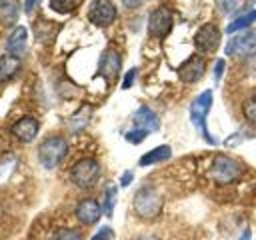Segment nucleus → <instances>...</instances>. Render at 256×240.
<instances>
[{
    "instance_id": "nucleus-20",
    "label": "nucleus",
    "mask_w": 256,
    "mask_h": 240,
    "mask_svg": "<svg viewBox=\"0 0 256 240\" xmlns=\"http://www.w3.org/2000/svg\"><path fill=\"white\" fill-rule=\"evenodd\" d=\"M114 204H116V186H108L104 190V204H102V212L108 218L114 214Z\"/></svg>"
},
{
    "instance_id": "nucleus-8",
    "label": "nucleus",
    "mask_w": 256,
    "mask_h": 240,
    "mask_svg": "<svg viewBox=\"0 0 256 240\" xmlns=\"http://www.w3.org/2000/svg\"><path fill=\"white\" fill-rule=\"evenodd\" d=\"M220 38H222V32L218 30V26L208 22L198 28V32L194 36V44L200 52H214L220 46Z\"/></svg>"
},
{
    "instance_id": "nucleus-18",
    "label": "nucleus",
    "mask_w": 256,
    "mask_h": 240,
    "mask_svg": "<svg viewBox=\"0 0 256 240\" xmlns=\"http://www.w3.org/2000/svg\"><path fill=\"white\" fill-rule=\"evenodd\" d=\"M254 22H256V10L244 12L242 16H236V18L226 26V32H228V34H234V32H240V30H246V28H250Z\"/></svg>"
},
{
    "instance_id": "nucleus-13",
    "label": "nucleus",
    "mask_w": 256,
    "mask_h": 240,
    "mask_svg": "<svg viewBox=\"0 0 256 240\" xmlns=\"http://www.w3.org/2000/svg\"><path fill=\"white\" fill-rule=\"evenodd\" d=\"M26 42H28V30L24 26H16L8 40H6V50L10 56H16V58H22L26 54Z\"/></svg>"
},
{
    "instance_id": "nucleus-2",
    "label": "nucleus",
    "mask_w": 256,
    "mask_h": 240,
    "mask_svg": "<svg viewBox=\"0 0 256 240\" xmlns=\"http://www.w3.org/2000/svg\"><path fill=\"white\" fill-rule=\"evenodd\" d=\"M132 208H134V212H136L140 218L152 220V218H156V216L160 214V210H162V196H160L154 188L144 186V188H140V190L134 194Z\"/></svg>"
},
{
    "instance_id": "nucleus-23",
    "label": "nucleus",
    "mask_w": 256,
    "mask_h": 240,
    "mask_svg": "<svg viewBox=\"0 0 256 240\" xmlns=\"http://www.w3.org/2000/svg\"><path fill=\"white\" fill-rule=\"evenodd\" d=\"M244 116H246L252 124H256V96H250V98L244 102Z\"/></svg>"
},
{
    "instance_id": "nucleus-25",
    "label": "nucleus",
    "mask_w": 256,
    "mask_h": 240,
    "mask_svg": "<svg viewBox=\"0 0 256 240\" xmlns=\"http://www.w3.org/2000/svg\"><path fill=\"white\" fill-rule=\"evenodd\" d=\"M92 240H114V230L110 226H102L94 236Z\"/></svg>"
},
{
    "instance_id": "nucleus-11",
    "label": "nucleus",
    "mask_w": 256,
    "mask_h": 240,
    "mask_svg": "<svg viewBox=\"0 0 256 240\" xmlns=\"http://www.w3.org/2000/svg\"><path fill=\"white\" fill-rule=\"evenodd\" d=\"M38 130H40V124L32 116H24L18 122H14V126H12V134L20 142H32L38 136Z\"/></svg>"
},
{
    "instance_id": "nucleus-32",
    "label": "nucleus",
    "mask_w": 256,
    "mask_h": 240,
    "mask_svg": "<svg viewBox=\"0 0 256 240\" xmlns=\"http://www.w3.org/2000/svg\"><path fill=\"white\" fill-rule=\"evenodd\" d=\"M252 238V232H250V228H246L244 232H242V236H240V240H250Z\"/></svg>"
},
{
    "instance_id": "nucleus-19",
    "label": "nucleus",
    "mask_w": 256,
    "mask_h": 240,
    "mask_svg": "<svg viewBox=\"0 0 256 240\" xmlns=\"http://www.w3.org/2000/svg\"><path fill=\"white\" fill-rule=\"evenodd\" d=\"M18 66H20V62H18L16 56H10V54L0 56V82L10 80V78L16 74Z\"/></svg>"
},
{
    "instance_id": "nucleus-16",
    "label": "nucleus",
    "mask_w": 256,
    "mask_h": 240,
    "mask_svg": "<svg viewBox=\"0 0 256 240\" xmlns=\"http://www.w3.org/2000/svg\"><path fill=\"white\" fill-rule=\"evenodd\" d=\"M170 156H172V148H170L168 144H162V146H156V148H152L150 152L142 154L140 160H138V164H140V166H152V164H156V162L170 160Z\"/></svg>"
},
{
    "instance_id": "nucleus-5",
    "label": "nucleus",
    "mask_w": 256,
    "mask_h": 240,
    "mask_svg": "<svg viewBox=\"0 0 256 240\" xmlns=\"http://www.w3.org/2000/svg\"><path fill=\"white\" fill-rule=\"evenodd\" d=\"M100 178V164L94 158H82L70 168V180L80 188H90Z\"/></svg>"
},
{
    "instance_id": "nucleus-12",
    "label": "nucleus",
    "mask_w": 256,
    "mask_h": 240,
    "mask_svg": "<svg viewBox=\"0 0 256 240\" xmlns=\"http://www.w3.org/2000/svg\"><path fill=\"white\" fill-rule=\"evenodd\" d=\"M102 216V206L92 200V198H84L78 202L76 206V218L82 222V224H96Z\"/></svg>"
},
{
    "instance_id": "nucleus-30",
    "label": "nucleus",
    "mask_w": 256,
    "mask_h": 240,
    "mask_svg": "<svg viewBox=\"0 0 256 240\" xmlns=\"http://www.w3.org/2000/svg\"><path fill=\"white\" fill-rule=\"evenodd\" d=\"M36 4H38V0H24V10H26V14H30Z\"/></svg>"
},
{
    "instance_id": "nucleus-27",
    "label": "nucleus",
    "mask_w": 256,
    "mask_h": 240,
    "mask_svg": "<svg viewBox=\"0 0 256 240\" xmlns=\"http://www.w3.org/2000/svg\"><path fill=\"white\" fill-rule=\"evenodd\" d=\"M136 74H138V70L136 68H130L128 72H126V76H124V82H122V88L126 90V88H130L132 84H134V78H136Z\"/></svg>"
},
{
    "instance_id": "nucleus-33",
    "label": "nucleus",
    "mask_w": 256,
    "mask_h": 240,
    "mask_svg": "<svg viewBox=\"0 0 256 240\" xmlns=\"http://www.w3.org/2000/svg\"><path fill=\"white\" fill-rule=\"evenodd\" d=\"M140 240H160V238H140Z\"/></svg>"
},
{
    "instance_id": "nucleus-6",
    "label": "nucleus",
    "mask_w": 256,
    "mask_h": 240,
    "mask_svg": "<svg viewBox=\"0 0 256 240\" xmlns=\"http://www.w3.org/2000/svg\"><path fill=\"white\" fill-rule=\"evenodd\" d=\"M226 56H234V58H248L256 54V32H244V34H236L226 42L224 48Z\"/></svg>"
},
{
    "instance_id": "nucleus-28",
    "label": "nucleus",
    "mask_w": 256,
    "mask_h": 240,
    "mask_svg": "<svg viewBox=\"0 0 256 240\" xmlns=\"http://www.w3.org/2000/svg\"><path fill=\"white\" fill-rule=\"evenodd\" d=\"M224 66H226V62L220 58V60H216V64H214V80L218 82V80H222V74H224Z\"/></svg>"
},
{
    "instance_id": "nucleus-31",
    "label": "nucleus",
    "mask_w": 256,
    "mask_h": 240,
    "mask_svg": "<svg viewBox=\"0 0 256 240\" xmlns=\"http://www.w3.org/2000/svg\"><path fill=\"white\" fill-rule=\"evenodd\" d=\"M142 2H144V0H122V4H124L126 8H138Z\"/></svg>"
},
{
    "instance_id": "nucleus-10",
    "label": "nucleus",
    "mask_w": 256,
    "mask_h": 240,
    "mask_svg": "<svg viewBox=\"0 0 256 240\" xmlns=\"http://www.w3.org/2000/svg\"><path fill=\"white\" fill-rule=\"evenodd\" d=\"M204 70H206V62L202 56H190L180 68H178V78L182 82H188V84H194L198 82L202 76H204Z\"/></svg>"
},
{
    "instance_id": "nucleus-9",
    "label": "nucleus",
    "mask_w": 256,
    "mask_h": 240,
    "mask_svg": "<svg viewBox=\"0 0 256 240\" xmlns=\"http://www.w3.org/2000/svg\"><path fill=\"white\" fill-rule=\"evenodd\" d=\"M118 12H116V6L110 2V0H94L90 10H88V18L92 24L96 26H110L114 20H116Z\"/></svg>"
},
{
    "instance_id": "nucleus-4",
    "label": "nucleus",
    "mask_w": 256,
    "mask_h": 240,
    "mask_svg": "<svg viewBox=\"0 0 256 240\" xmlns=\"http://www.w3.org/2000/svg\"><path fill=\"white\" fill-rule=\"evenodd\" d=\"M242 176V164L230 156H216L210 166V178L218 184H230Z\"/></svg>"
},
{
    "instance_id": "nucleus-24",
    "label": "nucleus",
    "mask_w": 256,
    "mask_h": 240,
    "mask_svg": "<svg viewBox=\"0 0 256 240\" xmlns=\"http://www.w3.org/2000/svg\"><path fill=\"white\" fill-rule=\"evenodd\" d=\"M124 136H126V140H128L130 144H138V142H142V140L148 136V132H146V130H140V128H132V130H128Z\"/></svg>"
},
{
    "instance_id": "nucleus-7",
    "label": "nucleus",
    "mask_w": 256,
    "mask_h": 240,
    "mask_svg": "<svg viewBox=\"0 0 256 240\" xmlns=\"http://www.w3.org/2000/svg\"><path fill=\"white\" fill-rule=\"evenodd\" d=\"M172 24H174V18H172V12L166 8V6H158L150 12L148 16V32L150 36L154 38H164L170 34L172 30Z\"/></svg>"
},
{
    "instance_id": "nucleus-26",
    "label": "nucleus",
    "mask_w": 256,
    "mask_h": 240,
    "mask_svg": "<svg viewBox=\"0 0 256 240\" xmlns=\"http://www.w3.org/2000/svg\"><path fill=\"white\" fill-rule=\"evenodd\" d=\"M218 6H220L226 14H232V12L238 8V0H218Z\"/></svg>"
},
{
    "instance_id": "nucleus-1",
    "label": "nucleus",
    "mask_w": 256,
    "mask_h": 240,
    "mask_svg": "<svg viewBox=\"0 0 256 240\" xmlns=\"http://www.w3.org/2000/svg\"><path fill=\"white\" fill-rule=\"evenodd\" d=\"M212 100H214L212 90L200 92V94L194 98V102L190 104V120H192V124L196 126L198 134H200L208 144L214 146V144H218V140L208 132V124H206L208 112H210V108H212Z\"/></svg>"
},
{
    "instance_id": "nucleus-21",
    "label": "nucleus",
    "mask_w": 256,
    "mask_h": 240,
    "mask_svg": "<svg viewBox=\"0 0 256 240\" xmlns=\"http://www.w3.org/2000/svg\"><path fill=\"white\" fill-rule=\"evenodd\" d=\"M78 4H80V0H50V8L54 12H58V14H68Z\"/></svg>"
},
{
    "instance_id": "nucleus-3",
    "label": "nucleus",
    "mask_w": 256,
    "mask_h": 240,
    "mask_svg": "<svg viewBox=\"0 0 256 240\" xmlns=\"http://www.w3.org/2000/svg\"><path fill=\"white\" fill-rule=\"evenodd\" d=\"M66 152H68V144L62 136H48L38 146V160L44 168L52 170L64 160Z\"/></svg>"
},
{
    "instance_id": "nucleus-17",
    "label": "nucleus",
    "mask_w": 256,
    "mask_h": 240,
    "mask_svg": "<svg viewBox=\"0 0 256 240\" xmlns=\"http://www.w3.org/2000/svg\"><path fill=\"white\" fill-rule=\"evenodd\" d=\"M20 4L18 0H0V22L4 26H12L18 20Z\"/></svg>"
},
{
    "instance_id": "nucleus-15",
    "label": "nucleus",
    "mask_w": 256,
    "mask_h": 240,
    "mask_svg": "<svg viewBox=\"0 0 256 240\" xmlns=\"http://www.w3.org/2000/svg\"><path fill=\"white\" fill-rule=\"evenodd\" d=\"M132 122L136 124V128L146 130V132H154L160 128V120L158 116L148 108V106H140L134 114H132Z\"/></svg>"
},
{
    "instance_id": "nucleus-29",
    "label": "nucleus",
    "mask_w": 256,
    "mask_h": 240,
    "mask_svg": "<svg viewBox=\"0 0 256 240\" xmlns=\"http://www.w3.org/2000/svg\"><path fill=\"white\" fill-rule=\"evenodd\" d=\"M130 182H132V172L128 170V172L122 174V178H120V186H128Z\"/></svg>"
},
{
    "instance_id": "nucleus-22",
    "label": "nucleus",
    "mask_w": 256,
    "mask_h": 240,
    "mask_svg": "<svg viewBox=\"0 0 256 240\" xmlns=\"http://www.w3.org/2000/svg\"><path fill=\"white\" fill-rule=\"evenodd\" d=\"M50 240H82V234L74 228H58L50 236Z\"/></svg>"
},
{
    "instance_id": "nucleus-14",
    "label": "nucleus",
    "mask_w": 256,
    "mask_h": 240,
    "mask_svg": "<svg viewBox=\"0 0 256 240\" xmlns=\"http://www.w3.org/2000/svg\"><path fill=\"white\" fill-rule=\"evenodd\" d=\"M120 72V56L116 50H106L100 58V66H98V74L104 76L106 80H114Z\"/></svg>"
}]
</instances>
